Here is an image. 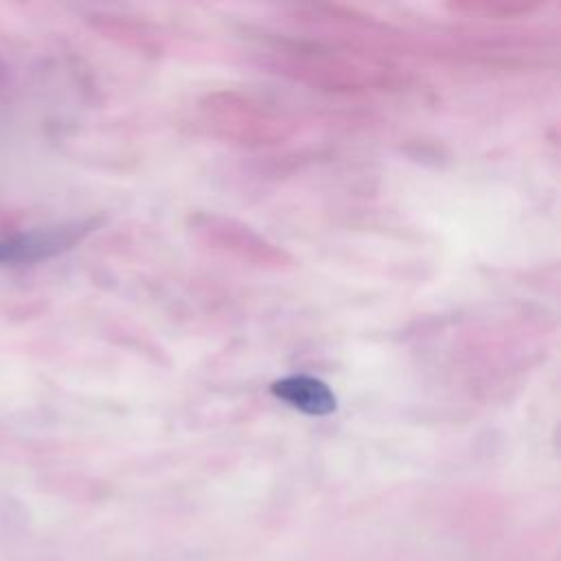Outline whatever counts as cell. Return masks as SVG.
Instances as JSON below:
<instances>
[{"instance_id": "cell-1", "label": "cell", "mask_w": 561, "mask_h": 561, "mask_svg": "<svg viewBox=\"0 0 561 561\" xmlns=\"http://www.w3.org/2000/svg\"><path fill=\"white\" fill-rule=\"evenodd\" d=\"M272 394L311 416H322L335 410V397L329 386L307 375H291L274 381Z\"/></svg>"}, {"instance_id": "cell-2", "label": "cell", "mask_w": 561, "mask_h": 561, "mask_svg": "<svg viewBox=\"0 0 561 561\" xmlns=\"http://www.w3.org/2000/svg\"><path fill=\"white\" fill-rule=\"evenodd\" d=\"M77 239L72 228H55V230H37L18 234L11 239L0 241V263H18V261H33L48 254L59 252L68 243Z\"/></svg>"}]
</instances>
